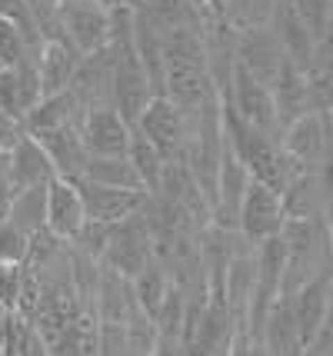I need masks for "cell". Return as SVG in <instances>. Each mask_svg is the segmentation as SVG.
<instances>
[{"label": "cell", "mask_w": 333, "mask_h": 356, "mask_svg": "<svg viewBox=\"0 0 333 356\" xmlns=\"http://www.w3.org/2000/svg\"><path fill=\"white\" fill-rule=\"evenodd\" d=\"M150 264H157V260H154V240H150V230H147L143 217L133 213L130 220L117 223L111 230L107 250H104V257H100V266L113 270L117 277H124L130 283V280L137 277V273H143Z\"/></svg>", "instance_id": "5"}, {"label": "cell", "mask_w": 333, "mask_h": 356, "mask_svg": "<svg viewBox=\"0 0 333 356\" xmlns=\"http://www.w3.org/2000/svg\"><path fill=\"white\" fill-rule=\"evenodd\" d=\"M0 356H3V350H0Z\"/></svg>", "instance_id": "38"}, {"label": "cell", "mask_w": 333, "mask_h": 356, "mask_svg": "<svg viewBox=\"0 0 333 356\" xmlns=\"http://www.w3.org/2000/svg\"><path fill=\"white\" fill-rule=\"evenodd\" d=\"M37 100H40V80H37L33 60L20 67H0V110L24 120V113Z\"/></svg>", "instance_id": "19"}, {"label": "cell", "mask_w": 333, "mask_h": 356, "mask_svg": "<svg viewBox=\"0 0 333 356\" xmlns=\"http://www.w3.org/2000/svg\"><path fill=\"white\" fill-rule=\"evenodd\" d=\"M80 104L70 97V93H50V97H40L27 113H24V130L27 137H37V134H47V130H64V127H77L80 124Z\"/></svg>", "instance_id": "17"}, {"label": "cell", "mask_w": 333, "mask_h": 356, "mask_svg": "<svg viewBox=\"0 0 333 356\" xmlns=\"http://www.w3.org/2000/svg\"><path fill=\"white\" fill-rule=\"evenodd\" d=\"M77 63H80V54L70 47L67 37H47V40H40V50L33 57L37 80H40V97L64 93L70 87V77H74Z\"/></svg>", "instance_id": "15"}, {"label": "cell", "mask_w": 333, "mask_h": 356, "mask_svg": "<svg viewBox=\"0 0 333 356\" xmlns=\"http://www.w3.org/2000/svg\"><path fill=\"white\" fill-rule=\"evenodd\" d=\"M54 180L47 154L40 150V143L33 137H24L10 150V190H27V186H44Z\"/></svg>", "instance_id": "21"}, {"label": "cell", "mask_w": 333, "mask_h": 356, "mask_svg": "<svg viewBox=\"0 0 333 356\" xmlns=\"http://www.w3.org/2000/svg\"><path fill=\"white\" fill-rule=\"evenodd\" d=\"M150 356H184V346H180V340H167V337H160Z\"/></svg>", "instance_id": "36"}, {"label": "cell", "mask_w": 333, "mask_h": 356, "mask_svg": "<svg viewBox=\"0 0 333 356\" xmlns=\"http://www.w3.org/2000/svg\"><path fill=\"white\" fill-rule=\"evenodd\" d=\"M286 250L284 296L297 293L303 283L330 270V217L327 220H286L280 230Z\"/></svg>", "instance_id": "1"}, {"label": "cell", "mask_w": 333, "mask_h": 356, "mask_svg": "<svg viewBox=\"0 0 333 356\" xmlns=\"http://www.w3.org/2000/svg\"><path fill=\"white\" fill-rule=\"evenodd\" d=\"M193 117H197V113H184V110L174 107L167 97H150L143 113L137 117L133 130L150 140L163 160H184L187 143H190V134H193Z\"/></svg>", "instance_id": "2"}, {"label": "cell", "mask_w": 333, "mask_h": 356, "mask_svg": "<svg viewBox=\"0 0 333 356\" xmlns=\"http://www.w3.org/2000/svg\"><path fill=\"white\" fill-rule=\"evenodd\" d=\"M24 257H27V236L14 230L7 220H0V264L20 266Z\"/></svg>", "instance_id": "32"}, {"label": "cell", "mask_w": 333, "mask_h": 356, "mask_svg": "<svg viewBox=\"0 0 333 356\" xmlns=\"http://www.w3.org/2000/svg\"><path fill=\"white\" fill-rule=\"evenodd\" d=\"M184 316H187V296H184L174 283H170V290H167V296H163L160 310L154 313V326H157L160 337H167V340H180Z\"/></svg>", "instance_id": "29"}, {"label": "cell", "mask_w": 333, "mask_h": 356, "mask_svg": "<svg viewBox=\"0 0 333 356\" xmlns=\"http://www.w3.org/2000/svg\"><path fill=\"white\" fill-rule=\"evenodd\" d=\"M80 180H90L100 186H117V190H143L137 173L130 167L127 154L124 156H87V167Z\"/></svg>", "instance_id": "24"}, {"label": "cell", "mask_w": 333, "mask_h": 356, "mask_svg": "<svg viewBox=\"0 0 333 356\" xmlns=\"http://www.w3.org/2000/svg\"><path fill=\"white\" fill-rule=\"evenodd\" d=\"M130 130L133 127L124 124V117L113 107L83 110L77 124V134L90 156H124L130 143Z\"/></svg>", "instance_id": "9"}, {"label": "cell", "mask_w": 333, "mask_h": 356, "mask_svg": "<svg viewBox=\"0 0 333 356\" xmlns=\"http://www.w3.org/2000/svg\"><path fill=\"white\" fill-rule=\"evenodd\" d=\"M127 160H130V167H133V173H137V180H140L143 193H154L160 184V170H163V163H167V160L160 156V150L143 137V134L130 130Z\"/></svg>", "instance_id": "25"}, {"label": "cell", "mask_w": 333, "mask_h": 356, "mask_svg": "<svg viewBox=\"0 0 333 356\" xmlns=\"http://www.w3.org/2000/svg\"><path fill=\"white\" fill-rule=\"evenodd\" d=\"M44 203H47V184L17 190L10 197V207H7V223L14 230H20L24 236L40 233L44 230Z\"/></svg>", "instance_id": "23"}, {"label": "cell", "mask_w": 333, "mask_h": 356, "mask_svg": "<svg viewBox=\"0 0 333 356\" xmlns=\"http://www.w3.org/2000/svg\"><path fill=\"white\" fill-rule=\"evenodd\" d=\"M290 313H293V323L300 330L303 346L314 340L320 326L330 320V270H323L320 277H314L310 283H303L297 293L286 296Z\"/></svg>", "instance_id": "14"}, {"label": "cell", "mask_w": 333, "mask_h": 356, "mask_svg": "<svg viewBox=\"0 0 333 356\" xmlns=\"http://www.w3.org/2000/svg\"><path fill=\"white\" fill-rule=\"evenodd\" d=\"M57 27L64 33L70 47L77 50L80 57L97 54L107 47L111 37V10L100 7L97 0H60V17Z\"/></svg>", "instance_id": "6"}, {"label": "cell", "mask_w": 333, "mask_h": 356, "mask_svg": "<svg viewBox=\"0 0 333 356\" xmlns=\"http://www.w3.org/2000/svg\"><path fill=\"white\" fill-rule=\"evenodd\" d=\"M260 346L267 356H300L303 353V340L300 330L293 323V313H290V303L286 296L277 300V307L267 313V320L260 326Z\"/></svg>", "instance_id": "20"}, {"label": "cell", "mask_w": 333, "mask_h": 356, "mask_svg": "<svg viewBox=\"0 0 333 356\" xmlns=\"http://www.w3.org/2000/svg\"><path fill=\"white\" fill-rule=\"evenodd\" d=\"M227 356H267L263 353V346H260V340H254L243 326H237V333H234V340H230V350H227Z\"/></svg>", "instance_id": "35"}, {"label": "cell", "mask_w": 333, "mask_h": 356, "mask_svg": "<svg viewBox=\"0 0 333 356\" xmlns=\"http://www.w3.org/2000/svg\"><path fill=\"white\" fill-rule=\"evenodd\" d=\"M20 3H24V14H27L33 33H37L40 40H47V37H64L60 27H57L60 0H20Z\"/></svg>", "instance_id": "31"}, {"label": "cell", "mask_w": 333, "mask_h": 356, "mask_svg": "<svg viewBox=\"0 0 333 356\" xmlns=\"http://www.w3.org/2000/svg\"><path fill=\"white\" fill-rule=\"evenodd\" d=\"M67 93L80 104V110H94V107H113V70H111V57H107V47L80 57L77 70L70 77Z\"/></svg>", "instance_id": "12"}, {"label": "cell", "mask_w": 333, "mask_h": 356, "mask_svg": "<svg viewBox=\"0 0 333 356\" xmlns=\"http://www.w3.org/2000/svg\"><path fill=\"white\" fill-rule=\"evenodd\" d=\"M220 107H227L240 124L254 134H263V137L277 140L280 143V124H277V107H273V97H270V87L254 80L243 70H234V80H230V93Z\"/></svg>", "instance_id": "4"}, {"label": "cell", "mask_w": 333, "mask_h": 356, "mask_svg": "<svg viewBox=\"0 0 333 356\" xmlns=\"http://www.w3.org/2000/svg\"><path fill=\"white\" fill-rule=\"evenodd\" d=\"M280 150L300 173L330 167V113H303L280 134Z\"/></svg>", "instance_id": "3"}, {"label": "cell", "mask_w": 333, "mask_h": 356, "mask_svg": "<svg viewBox=\"0 0 333 356\" xmlns=\"http://www.w3.org/2000/svg\"><path fill=\"white\" fill-rule=\"evenodd\" d=\"M137 303L130 293V283L117 277L113 270L100 266V280H97V296H94V316L97 323H124Z\"/></svg>", "instance_id": "22"}, {"label": "cell", "mask_w": 333, "mask_h": 356, "mask_svg": "<svg viewBox=\"0 0 333 356\" xmlns=\"http://www.w3.org/2000/svg\"><path fill=\"white\" fill-rule=\"evenodd\" d=\"M0 186H10V150H0Z\"/></svg>", "instance_id": "37"}, {"label": "cell", "mask_w": 333, "mask_h": 356, "mask_svg": "<svg viewBox=\"0 0 333 356\" xmlns=\"http://www.w3.org/2000/svg\"><path fill=\"white\" fill-rule=\"evenodd\" d=\"M83 203H80L77 184L54 177L47 184V203H44V230L50 236H57L60 243H70L83 227Z\"/></svg>", "instance_id": "13"}, {"label": "cell", "mask_w": 333, "mask_h": 356, "mask_svg": "<svg viewBox=\"0 0 333 356\" xmlns=\"http://www.w3.org/2000/svg\"><path fill=\"white\" fill-rule=\"evenodd\" d=\"M280 0H227V14L223 20L234 31H254V27H270L277 14Z\"/></svg>", "instance_id": "27"}, {"label": "cell", "mask_w": 333, "mask_h": 356, "mask_svg": "<svg viewBox=\"0 0 333 356\" xmlns=\"http://www.w3.org/2000/svg\"><path fill=\"white\" fill-rule=\"evenodd\" d=\"M234 60L243 74H250L260 83H273L277 74L284 70V50L280 40L270 27H254V31H234Z\"/></svg>", "instance_id": "8"}, {"label": "cell", "mask_w": 333, "mask_h": 356, "mask_svg": "<svg viewBox=\"0 0 333 356\" xmlns=\"http://www.w3.org/2000/svg\"><path fill=\"white\" fill-rule=\"evenodd\" d=\"M170 290V277H167V270L160 264H150L143 273L130 280V293H133V303H137V310L147 313L150 320H154V313L160 310V303H163V296Z\"/></svg>", "instance_id": "26"}, {"label": "cell", "mask_w": 333, "mask_h": 356, "mask_svg": "<svg viewBox=\"0 0 333 356\" xmlns=\"http://www.w3.org/2000/svg\"><path fill=\"white\" fill-rule=\"evenodd\" d=\"M330 167L327 170H307L293 177L280 193L286 220H327L330 213Z\"/></svg>", "instance_id": "11"}, {"label": "cell", "mask_w": 333, "mask_h": 356, "mask_svg": "<svg viewBox=\"0 0 333 356\" xmlns=\"http://www.w3.org/2000/svg\"><path fill=\"white\" fill-rule=\"evenodd\" d=\"M124 340H127V356H150L160 340V333L154 326V320L133 307L130 316L124 320Z\"/></svg>", "instance_id": "28"}, {"label": "cell", "mask_w": 333, "mask_h": 356, "mask_svg": "<svg viewBox=\"0 0 333 356\" xmlns=\"http://www.w3.org/2000/svg\"><path fill=\"white\" fill-rule=\"evenodd\" d=\"M254 280H257V260H254V247L237 253L227 270H223V283H220V303L237 316V323H243V313L254 293Z\"/></svg>", "instance_id": "18"}, {"label": "cell", "mask_w": 333, "mask_h": 356, "mask_svg": "<svg viewBox=\"0 0 333 356\" xmlns=\"http://www.w3.org/2000/svg\"><path fill=\"white\" fill-rule=\"evenodd\" d=\"M284 223L286 217H284V207H280V193H273L270 186L250 180L237 210V233L250 247H257V243H263L270 236H280Z\"/></svg>", "instance_id": "7"}, {"label": "cell", "mask_w": 333, "mask_h": 356, "mask_svg": "<svg viewBox=\"0 0 333 356\" xmlns=\"http://www.w3.org/2000/svg\"><path fill=\"white\" fill-rule=\"evenodd\" d=\"M290 10L303 20V27L310 31L314 40H330V10L333 0H286Z\"/></svg>", "instance_id": "30"}, {"label": "cell", "mask_w": 333, "mask_h": 356, "mask_svg": "<svg viewBox=\"0 0 333 356\" xmlns=\"http://www.w3.org/2000/svg\"><path fill=\"white\" fill-rule=\"evenodd\" d=\"M77 193L87 220L107 223V227H117L133 213H140L143 200H147L143 190H117V186H100L90 184V180H77Z\"/></svg>", "instance_id": "10"}, {"label": "cell", "mask_w": 333, "mask_h": 356, "mask_svg": "<svg viewBox=\"0 0 333 356\" xmlns=\"http://www.w3.org/2000/svg\"><path fill=\"white\" fill-rule=\"evenodd\" d=\"M17 280H20V266L0 264V307L7 313H14L17 303Z\"/></svg>", "instance_id": "34"}, {"label": "cell", "mask_w": 333, "mask_h": 356, "mask_svg": "<svg viewBox=\"0 0 333 356\" xmlns=\"http://www.w3.org/2000/svg\"><path fill=\"white\" fill-rule=\"evenodd\" d=\"M24 137H27L24 120L14 117V113H7V110H0V150H14Z\"/></svg>", "instance_id": "33"}, {"label": "cell", "mask_w": 333, "mask_h": 356, "mask_svg": "<svg viewBox=\"0 0 333 356\" xmlns=\"http://www.w3.org/2000/svg\"><path fill=\"white\" fill-rule=\"evenodd\" d=\"M37 143H40V150L47 154L50 167H54V177H60V180H70V184H77L80 177H83V167H87V147H83V140H80L77 127H64V130H47V134H37Z\"/></svg>", "instance_id": "16"}]
</instances>
